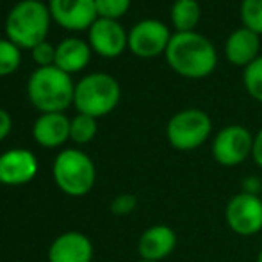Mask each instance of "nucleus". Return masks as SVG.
<instances>
[{
    "label": "nucleus",
    "instance_id": "nucleus-17",
    "mask_svg": "<svg viewBox=\"0 0 262 262\" xmlns=\"http://www.w3.org/2000/svg\"><path fill=\"white\" fill-rule=\"evenodd\" d=\"M90 47L79 38H68L55 49V62L59 70L66 73L80 72L90 62Z\"/></svg>",
    "mask_w": 262,
    "mask_h": 262
},
{
    "label": "nucleus",
    "instance_id": "nucleus-27",
    "mask_svg": "<svg viewBox=\"0 0 262 262\" xmlns=\"http://www.w3.org/2000/svg\"><path fill=\"white\" fill-rule=\"evenodd\" d=\"M11 127H13V120H11L9 113L4 111V109H0V141L9 136Z\"/></svg>",
    "mask_w": 262,
    "mask_h": 262
},
{
    "label": "nucleus",
    "instance_id": "nucleus-30",
    "mask_svg": "<svg viewBox=\"0 0 262 262\" xmlns=\"http://www.w3.org/2000/svg\"><path fill=\"white\" fill-rule=\"evenodd\" d=\"M139 262H150V260H139Z\"/></svg>",
    "mask_w": 262,
    "mask_h": 262
},
{
    "label": "nucleus",
    "instance_id": "nucleus-18",
    "mask_svg": "<svg viewBox=\"0 0 262 262\" xmlns=\"http://www.w3.org/2000/svg\"><path fill=\"white\" fill-rule=\"evenodd\" d=\"M171 21L179 32H191L200 21V4L196 0H177L171 7Z\"/></svg>",
    "mask_w": 262,
    "mask_h": 262
},
{
    "label": "nucleus",
    "instance_id": "nucleus-22",
    "mask_svg": "<svg viewBox=\"0 0 262 262\" xmlns=\"http://www.w3.org/2000/svg\"><path fill=\"white\" fill-rule=\"evenodd\" d=\"M20 66V50L9 39H0V77L9 75Z\"/></svg>",
    "mask_w": 262,
    "mask_h": 262
},
{
    "label": "nucleus",
    "instance_id": "nucleus-26",
    "mask_svg": "<svg viewBox=\"0 0 262 262\" xmlns=\"http://www.w3.org/2000/svg\"><path fill=\"white\" fill-rule=\"evenodd\" d=\"M241 189H243V193L260 194V191H262V180L259 179V177H255V175L246 177V179H243V182H241Z\"/></svg>",
    "mask_w": 262,
    "mask_h": 262
},
{
    "label": "nucleus",
    "instance_id": "nucleus-13",
    "mask_svg": "<svg viewBox=\"0 0 262 262\" xmlns=\"http://www.w3.org/2000/svg\"><path fill=\"white\" fill-rule=\"evenodd\" d=\"M90 43L102 57H116L128 45V36L116 20L98 18L90 27Z\"/></svg>",
    "mask_w": 262,
    "mask_h": 262
},
{
    "label": "nucleus",
    "instance_id": "nucleus-5",
    "mask_svg": "<svg viewBox=\"0 0 262 262\" xmlns=\"http://www.w3.org/2000/svg\"><path fill=\"white\" fill-rule=\"evenodd\" d=\"M120 102V84L105 73H91L75 86L73 104L79 114L100 118L109 114Z\"/></svg>",
    "mask_w": 262,
    "mask_h": 262
},
{
    "label": "nucleus",
    "instance_id": "nucleus-6",
    "mask_svg": "<svg viewBox=\"0 0 262 262\" xmlns=\"http://www.w3.org/2000/svg\"><path fill=\"white\" fill-rule=\"evenodd\" d=\"M212 132L209 114L200 109H184L173 114L166 127L169 145L180 152H191L204 145Z\"/></svg>",
    "mask_w": 262,
    "mask_h": 262
},
{
    "label": "nucleus",
    "instance_id": "nucleus-19",
    "mask_svg": "<svg viewBox=\"0 0 262 262\" xmlns=\"http://www.w3.org/2000/svg\"><path fill=\"white\" fill-rule=\"evenodd\" d=\"M97 136V118L88 114H77L70 123V139L77 145H86Z\"/></svg>",
    "mask_w": 262,
    "mask_h": 262
},
{
    "label": "nucleus",
    "instance_id": "nucleus-8",
    "mask_svg": "<svg viewBox=\"0 0 262 262\" xmlns=\"http://www.w3.org/2000/svg\"><path fill=\"white\" fill-rule=\"evenodd\" d=\"M253 136L243 125H228L223 127L212 139V159L220 166L234 168L252 157Z\"/></svg>",
    "mask_w": 262,
    "mask_h": 262
},
{
    "label": "nucleus",
    "instance_id": "nucleus-29",
    "mask_svg": "<svg viewBox=\"0 0 262 262\" xmlns=\"http://www.w3.org/2000/svg\"><path fill=\"white\" fill-rule=\"evenodd\" d=\"M255 262H262V248L259 250V253H257V260Z\"/></svg>",
    "mask_w": 262,
    "mask_h": 262
},
{
    "label": "nucleus",
    "instance_id": "nucleus-11",
    "mask_svg": "<svg viewBox=\"0 0 262 262\" xmlns=\"http://www.w3.org/2000/svg\"><path fill=\"white\" fill-rule=\"evenodd\" d=\"M38 175V159L21 148L7 150L0 156V184L24 186Z\"/></svg>",
    "mask_w": 262,
    "mask_h": 262
},
{
    "label": "nucleus",
    "instance_id": "nucleus-10",
    "mask_svg": "<svg viewBox=\"0 0 262 262\" xmlns=\"http://www.w3.org/2000/svg\"><path fill=\"white\" fill-rule=\"evenodd\" d=\"M50 14L61 27L84 31L97 21L95 0H50Z\"/></svg>",
    "mask_w": 262,
    "mask_h": 262
},
{
    "label": "nucleus",
    "instance_id": "nucleus-9",
    "mask_svg": "<svg viewBox=\"0 0 262 262\" xmlns=\"http://www.w3.org/2000/svg\"><path fill=\"white\" fill-rule=\"evenodd\" d=\"M171 39L169 31L159 20H143L132 27L128 34V47L139 57H156L168 49Z\"/></svg>",
    "mask_w": 262,
    "mask_h": 262
},
{
    "label": "nucleus",
    "instance_id": "nucleus-15",
    "mask_svg": "<svg viewBox=\"0 0 262 262\" xmlns=\"http://www.w3.org/2000/svg\"><path fill=\"white\" fill-rule=\"evenodd\" d=\"M70 123L72 121L62 113H45L34 121L32 136L38 145L45 148H57L70 138Z\"/></svg>",
    "mask_w": 262,
    "mask_h": 262
},
{
    "label": "nucleus",
    "instance_id": "nucleus-20",
    "mask_svg": "<svg viewBox=\"0 0 262 262\" xmlns=\"http://www.w3.org/2000/svg\"><path fill=\"white\" fill-rule=\"evenodd\" d=\"M241 18L246 29L262 34V0H243Z\"/></svg>",
    "mask_w": 262,
    "mask_h": 262
},
{
    "label": "nucleus",
    "instance_id": "nucleus-23",
    "mask_svg": "<svg viewBox=\"0 0 262 262\" xmlns=\"http://www.w3.org/2000/svg\"><path fill=\"white\" fill-rule=\"evenodd\" d=\"M95 4H97V13L102 18L116 20L127 13L130 0H95Z\"/></svg>",
    "mask_w": 262,
    "mask_h": 262
},
{
    "label": "nucleus",
    "instance_id": "nucleus-21",
    "mask_svg": "<svg viewBox=\"0 0 262 262\" xmlns=\"http://www.w3.org/2000/svg\"><path fill=\"white\" fill-rule=\"evenodd\" d=\"M243 79H245V86L248 93L255 100L262 102V55L246 66Z\"/></svg>",
    "mask_w": 262,
    "mask_h": 262
},
{
    "label": "nucleus",
    "instance_id": "nucleus-25",
    "mask_svg": "<svg viewBox=\"0 0 262 262\" xmlns=\"http://www.w3.org/2000/svg\"><path fill=\"white\" fill-rule=\"evenodd\" d=\"M32 57L38 62L39 66H52V62H55V49L50 43L43 41L38 47L32 49Z\"/></svg>",
    "mask_w": 262,
    "mask_h": 262
},
{
    "label": "nucleus",
    "instance_id": "nucleus-7",
    "mask_svg": "<svg viewBox=\"0 0 262 262\" xmlns=\"http://www.w3.org/2000/svg\"><path fill=\"white\" fill-rule=\"evenodd\" d=\"M227 227L239 237H253L262 230L260 194L237 193L225 205Z\"/></svg>",
    "mask_w": 262,
    "mask_h": 262
},
{
    "label": "nucleus",
    "instance_id": "nucleus-4",
    "mask_svg": "<svg viewBox=\"0 0 262 262\" xmlns=\"http://www.w3.org/2000/svg\"><path fill=\"white\" fill-rule=\"evenodd\" d=\"M54 180L68 196H84L95 187L97 168L90 156L75 148L62 150L54 161Z\"/></svg>",
    "mask_w": 262,
    "mask_h": 262
},
{
    "label": "nucleus",
    "instance_id": "nucleus-12",
    "mask_svg": "<svg viewBox=\"0 0 262 262\" xmlns=\"http://www.w3.org/2000/svg\"><path fill=\"white\" fill-rule=\"evenodd\" d=\"M177 241V232L169 225H152L139 235L138 253L141 260L162 262L175 252Z\"/></svg>",
    "mask_w": 262,
    "mask_h": 262
},
{
    "label": "nucleus",
    "instance_id": "nucleus-14",
    "mask_svg": "<svg viewBox=\"0 0 262 262\" xmlns=\"http://www.w3.org/2000/svg\"><path fill=\"white\" fill-rule=\"evenodd\" d=\"M93 245L80 232L70 230L54 239L49 248V262H91Z\"/></svg>",
    "mask_w": 262,
    "mask_h": 262
},
{
    "label": "nucleus",
    "instance_id": "nucleus-3",
    "mask_svg": "<svg viewBox=\"0 0 262 262\" xmlns=\"http://www.w3.org/2000/svg\"><path fill=\"white\" fill-rule=\"evenodd\" d=\"M50 9L38 0H21L11 9L6 20V34L11 43L34 49L45 41L50 25Z\"/></svg>",
    "mask_w": 262,
    "mask_h": 262
},
{
    "label": "nucleus",
    "instance_id": "nucleus-2",
    "mask_svg": "<svg viewBox=\"0 0 262 262\" xmlns=\"http://www.w3.org/2000/svg\"><path fill=\"white\" fill-rule=\"evenodd\" d=\"M27 93L32 105L45 113H62L75 97L70 73L59 70L57 66H43L31 75L27 84Z\"/></svg>",
    "mask_w": 262,
    "mask_h": 262
},
{
    "label": "nucleus",
    "instance_id": "nucleus-28",
    "mask_svg": "<svg viewBox=\"0 0 262 262\" xmlns=\"http://www.w3.org/2000/svg\"><path fill=\"white\" fill-rule=\"evenodd\" d=\"M252 159L255 161V164L262 168V128L253 136V150H252Z\"/></svg>",
    "mask_w": 262,
    "mask_h": 262
},
{
    "label": "nucleus",
    "instance_id": "nucleus-1",
    "mask_svg": "<svg viewBox=\"0 0 262 262\" xmlns=\"http://www.w3.org/2000/svg\"><path fill=\"white\" fill-rule=\"evenodd\" d=\"M166 59L177 73L191 79L205 77L216 68L214 45L198 32H177L166 49Z\"/></svg>",
    "mask_w": 262,
    "mask_h": 262
},
{
    "label": "nucleus",
    "instance_id": "nucleus-24",
    "mask_svg": "<svg viewBox=\"0 0 262 262\" xmlns=\"http://www.w3.org/2000/svg\"><path fill=\"white\" fill-rule=\"evenodd\" d=\"M136 207H138V198L130 193H123L118 194L113 202H111V212L114 216H128L130 212H134Z\"/></svg>",
    "mask_w": 262,
    "mask_h": 262
},
{
    "label": "nucleus",
    "instance_id": "nucleus-16",
    "mask_svg": "<svg viewBox=\"0 0 262 262\" xmlns=\"http://www.w3.org/2000/svg\"><path fill=\"white\" fill-rule=\"evenodd\" d=\"M259 34L246 27L232 32L227 39V45H225V54H227L228 61L239 66H248L250 62L255 61L257 55H259Z\"/></svg>",
    "mask_w": 262,
    "mask_h": 262
}]
</instances>
